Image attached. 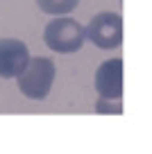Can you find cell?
<instances>
[{"instance_id":"obj_2","label":"cell","mask_w":152,"mask_h":154,"mask_svg":"<svg viewBox=\"0 0 152 154\" xmlns=\"http://www.w3.org/2000/svg\"><path fill=\"white\" fill-rule=\"evenodd\" d=\"M55 82V61L48 57L30 59L27 68L18 75V88L30 100H43L48 97Z\"/></svg>"},{"instance_id":"obj_4","label":"cell","mask_w":152,"mask_h":154,"mask_svg":"<svg viewBox=\"0 0 152 154\" xmlns=\"http://www.w3.org/2000/svg\"><path fill=\"white\" fill-rule=\"evenodd\" d=\"M30 63V50L18 38H0V77H18Z\"/></svg>"},{"instance_id":"obj_3","label":"cell","mask_w":152,"mask_h":154,"mask_svg":"<svg viewBox=\"0 0 152 154\" xmlns=\"http://www.w3.org/2000/svg\"><path fill=\"white\" fill-rule=\"evenodd\" d=\"M86 38L100 50H114L123 43V18L114 11H102L86 25Z\"/></svg>"},{"instance_id":"obj_6","label":"cell","mask_w":152,"mask_h":154,"mask_svg":"<svg viewBox=\"0 0 152 154\" xmlns=\"http://www.w3.org/2000/svg\"><path fill=\"white\" fill-rule=\"evenodd\" d=\"M36 5L43 14L62 16V14H71L80 5V0H36Z\"/></svg>"},{"instance_id":"obj_5","label":"cell","mask_w":152,"mask_h":154,"mask_svg":"<svg viewBox=\"0 0 152 154\" xmlns=\"http://www.w3.org/2000/svg\"><path fill=\"white\" fill-rule=\"evenodd\" d=\"M95 91L105 100H118L123 95V59H107L95 72Z\"/></svg>"},{"instance_id":"obj_1","label":"cell","mask_w":152,"mask_h":154,"mask_svg":"<svg viewBox=\"0 0 152 154\" xmlns=\"http://www.w3.org/2000/svg\"><path fill=\"white\" fill-rule=\"evenodd\" d=\"M43 38L50 50L59 54H73L84 45L86 38V27H82L75 18H68V16H59V18L50 20L46 25V32Z\"/></svg>"}]
</instances>
